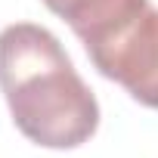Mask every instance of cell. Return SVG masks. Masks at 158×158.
I'll use <instances>...</instances> for the list:
<instances>
[{"label": "cell", "instance_id": "obj_3", "mask_svg": "<svg viewBox=\"0 0 158 158\" xmlns=\"http://www.w3.org/2000/svg\"><path fill=\"white\" fill-rule=\"evenodd\" d=\"M40 3L74 31L84 50L109 40L149 10V0H40Z\"/></svg>", "mask_w": 158, "mask_h": 158}, {"label": "cell", "instance_id": "obj_1", "mask_svg": "<svg viewBox=\"0 0 158 158\" xmlns=\"http://www.w3.org/2000/svg\"><path fill=\"white\" fill-rule=\"evenodd\" d=\"M0 90L13 124L40 149H77L99 130V102L62 50L34 22L0 31Z\"/></svg>", "mask_w": 158, "mask_h": 158}, {"label": "cell", "instance_id": "obj_2", "mask_svg": "<svg viewBox=\"0 0 158 158\" xmlns=\"http://www.w3.org/2000/svg\"><path fill=\"white\" fill-rule=\"evenodd\" d=\"M93 68L121 84L130 99L158 112V10L149 6L109 40L87 47Z\"/></svg>", "mask_w": 158, "mask_h": 158}]
</instances>
